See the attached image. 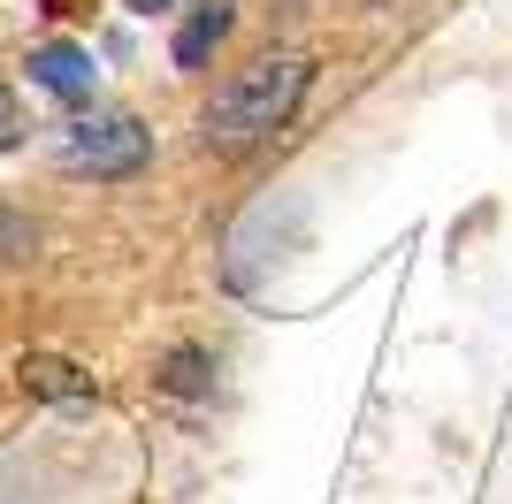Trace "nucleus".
I'll return each mask as SVG.
<instances>
[{"mask_svg": "<svg viewBox=\"0 0 512 504\" xmlns=\"http://www.w3.org/2000/svg\"><path fill=\"white\" fill-rule=\"evenodd\" d=\"M306 84H314V62H306V54H268V62L237 69V77L207 100V115H199L207 153H260L291 115H299Z\"/></svg>", "mask_w": 512, "mask_h": 504, "instance_id": "1", "label": "nucleus"}, {"mask_svg": "<svg viewBox=\"0 0 512 504\" xmlns=\"http://www.w3.org/2000/svg\"><path fill=\"white\" fill-rule=\"evenodd\" d=\"M62 161L77 176H138L153 161V130L138 115H123V107H92V115H77L62 130Z\"/></svg>", "mask_w": 512, "mask_h": 504, "instance_id": "2", "label": "nucleus"}, {"mask_svg": "<svg viewBox=\"0 0 512 504\" xmlns=\"http://www.w3.org/2000/svg\"><path fill=\"white\" fill-rule=\"evenodd\" d=\"M16 382H23V398H46V405H85L92 398V375L62 352H23Z\"/></svg>", "mask_w": 512, "mask_h": 504, "instance_id": "3", "label": "nucleus"}, {"mask_svg": "<svg viewBox=\"0 0 512 504\" xmlns=\"http://www.w3.org/2000/svg\"><path fill=\"white\" fill-rule=\"evenodd\" d=\"M31 84L54 92V100H92V54H85V46H69V39L31 46Z\"/></svg>", "mask_w": 512, "mask_h": 504, "instance_id": "4", "label": "nucleus"}, {"mask_svg": "<svg viewBox=\"0 0 512 504\" xmlns=\"http://www.w3.org/2000/svg\"><path fill=\"white\" fill-rule=\"evenodd\" d=\"M230 0H199L192 16L176 23V39H169V54H176V69H207L214 62V46L230 39Z\"/></svg>", "mask_w": 512, "mask_h": 504, "instance_id": "5", "label": "nucleus"}, {"mask_svg": "<svg viewBox=\"0 0 512 504\" xmlns=\"http://www.w3.org/2000/svg\"><path fill=\"white\" fill-rule=\"evenodd\" d=\"M153 382H161L169 398H207V390H214V352H207V344H176Z\"/></svg>", "mask_w": 512, "mask_h": 504, "instance_id": "6", "label": "nucleus"}, {"mask_svg": "<svg viewBox=\"0 0 512 504\" xmlns=\"http://www.w3.org/2000/svg\"><path fill=\"white\" fill-rule=\"evenodd\" d=\"M31 245H39V222L16 214V207H0V260H23Z\"/></svg>", "mask_w": 512, "mask_h": 504, "instance_id": "7", "label": "nucleus"}, {"mask_svg": "<svg viewBox=\"0 0 512 504\" xmlns=\"http://www.w3.org/2000/svg\"><path fill=\"white\" fill-rule=\"evenodd\" d=\"M23 130H31V115H23V100L8 92V84H0V153L23 146Z\"/></svg>", "mask_w": 512, "mask_h": 504, "instance_id": "8", "label": "nucleus"}, {"mask_svg": "<svg viewBox=\"0 0 512 504\" xmlns=\"http://www.w3.org/2000/svg\"><path fill=\"white\" fill-rule=\"evenodd\" d=\"M123 8H138V16H153V8H176V0H123Z\"/></svg>", "mask_w": 512, "mask_h": 504, "instance_id": "9", "label": "nucleus"}]
</instances>
